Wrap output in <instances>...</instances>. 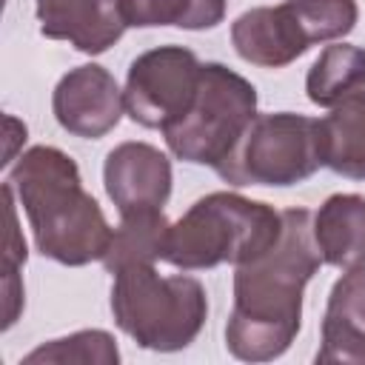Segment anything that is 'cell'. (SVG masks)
I'll return each instance as SVG.
<instances>
[{"label":"cell","mask_w":365,"mask_h":365,"mask_svg":"<svg viewBox=\"0 0 365 365\" xmlns=\"http://www.w3.org/2000/svg\"><path fill=\"white\" fill-rule=\"evenodd\" d=\"M319 265L314 214L308 208L282 211L279 240L262 257L237 265L234 308L225 322L231 356L268 362L291 348L302 325V291Z\"/></svg>","instance_id":"cell-1"},{"label":"cell","mask_w":365,"mask_h":365,"mask_svg":"<svg viewBox=\"0 0 365 365\" xmlns=\"http://www.w3.org/2000/svg\"><path fill=\"white\" fill-rule=\"evenodd\" d=\"M6 182L14 188L46 259L77 268L106 257L114 228L83 188L80 168L66 151L31 145L17 157Z\"/></svg>","instance_id":"cell-2"},{"label":"cell","mask_w":365,"mask_h":365,"mask_svg":"<svg viewBox=\"0 0 365 365\" xmlns=\"http://www.w3.org/2000/svg\"><path fill=\"white\" fill-rule=\"evenodd\" d=\"M282 234V211L234 191L200 197L168 228L163 259L180 271L242 265L262 257Z\"/></svg>","instance_id":"cell-3"},{"label":"cell","mask_w":365,"mask_h":365,"mask_svg":"<svg viewBox=\"0 0 365 365\" xmlns=\"http://www.w3.org/2000/svg\"><path fill=\"white\" fill-rule=\"evenodd\" d=\"M111 314L140 348L171 354L188 348L208 317V297L188 274H157L154 262L125 265L114 274Z\"/></svg>","instance_id":"cell-4"},{"label":"cell","mask_w":365,"mask_h":365,"mask_svg":"<svg viewBox=\"0 0 365 365\" xmlns=\"http://www.w3.org/2000/svg\"><path fill=\"white\" fill-rule=\"evenodd\" d=\"M257 117V88L222 63H202L191 108L163 131L168 151L191 165L220 168Z\"/></svg>","instance_id":"cell-5"},{"label":"cell","mask_w":365,"mask_h":365,"mask_svg":"<svg viewBox=\"0 0 365 365\" xmlns=\"http://www.w3.org/2000/svg\"><path fill=\"white\" fill-rule=\"evenodd\" d=\"M322 165L319 154V120L271 111L257 114L245 128L228 160L214 168L228 185H297L314 177Z\"/></svg>","instance_id":"cell-6"},{"label":"cell","mask_w":365,"mask_h":365,"mask_svg":"<svg viewBox=\"0 0 365 365\" xmlns=\"http://www.w3.org/2000/svg\"><path fill=\"white\" fill-rule=\"evenodd\" d=\"M202 63L185 46H157L143 51L125 74V114L143 128L165 131L194 103Z\"/></svg>","instance_id":"cell-7"},{"label":"cell","mask_w":365,"mask_h":365,"mask_svg":"<svg viewBox=\"0 0 365 365\" xmlns=\"http://www.w3.org/2000/svg\"><path fill=\"white\" fill-rule=\"evenodd\" d=\"M51 111L68 134L100 140L120 123L125 103L114 74L97 63H86L60 77L51 94Z\"/></svg>","instance_id":"cell-8"},{"label":"cell","mask_w":365,"mask_h":365,"mask_svg":"<svg viewBox=\"0 0 365 365\" xmlns=\"http://www.w3.org/2000/svg\"><path fill=\"white\" fill-rule=\"evenodd\" d=\"M106 194L123 214L163 208L171 197V160L151 143H120L103 163Z\"/></svg>","instance_id":"cell-9"},{"label":"cell","mask_w":365,"mask_h":365,"mask_svg":"<svg viewBox=\"0 0 365 365\" xmlns=\"http://www.w3.org/2000/svg\"><path fill=\"white\" fill-rule=\"evenodd\" d=\"M40 31L83 54L108 51L128 29L123 0H37Z\"/></svg>","instance_id":"cell-10"},{"label":"cell","mask_w":365,"mask_h":365,"mask_svg":"<svg viewBox=\"0 0 365 365\" xmlns=\"http://www.w3.org/2000/svg\"><path fill=\"white\" fill-rule=\"evenodd\" d=\"M234 51L262 68H282L311 48V40L288 3L257 6L231 23Z\"/></svg>","instance_id":"cell-11"},{"label":"cell","mask_w":365,"mask_h":365,"mask_svg":"<svg viewBox=\"0 0 365 365\" xmlns=\"http://www.w3.org/2000/svg\"><path fill=\"white\" fill-rule=\"evenodd\" d=\"M317 362L365 365V265L348 268V274L334 282L322 317Z\"/></svg>","instance_id":"cell-12"},{"label":"cell","mask_w":365,"mask_h":365,"mask_svg":"<svg viewBox=\"0 0 365 365\" xmlns=\"http://www.w3.org/2000/svg\"><path fill=\"white\" fill-rule=\"evenodd\" d=\"M314 242L325 265H365V197L331 194L314 214Z\"/></svg>","instance_id":"cell-13"},{"label":"cell","mask_w":365,"mask_h":365,"mask_svg":"<svg viewBox=\"0 0 365 365\" xmlns=\"http://www.w3.org/2000/svg\"><path fill=\"white\" fill-rule=\"evenodd\" d=\"M322 165L348 180H365V88L342 97L319 120Z\"/></svg>","instance_id":"cell-14"},{"label":"cell","mask_w":365,"mask_h":365,"mask_svg":"<svg viewBox=\"0 0 365 365\" xmlns=\"http://www.w3.org/2000/svg\"><path fill=\"white\" fill-rule=\"evenodd\" d=\"M168 217L163 214V208H145V211H134V214H123L120 225L111 234L108 251L100 259L103 268L108 274H117L125 265H137V262H157L163 259L165 251V240H168Z\"/></svg>","instance_id":"cell-15"},{"label":"cell","mask_w":365,"mask_h":365,"mask_svg":"<svg viewBox=\"0 0 365 365\" xmlns=\"http://www.w3.org/2000/svg\"><path fill=\"white\" fill-rule=\"evenodd\" d=\"M356 88H365V48L351 43L325 46L305 74V94L322 108L336 106Z\"/></svg>","instance_id":"cell-16"},{"label":"cell","mask_w":365,"mask_h":365,"mask_svg":"<svg viewBox=\"0 0 365 365\" xmlns=\"http://www.w3.org/2000/svg\"><path fill=\"white\" fill-rule=\"evenodd\" d=\"M125 20L137 29L177 26L188 31L214 29L225 17V0H123Z\"/></svg>","instance_id":"cell-17"},{"label":"cell","mask_w":365,"mask_h":365,"mask_svg":"<svg viewBox=\"0 0 365 365\" xmlns=\"http://www.w3.org/2000/svg\"><path fill=\"white\" fill-rule=\"evenodd\" d=\"M26 365L31 362H60V365H117L120 362V351L117 342L108 331L91 328V331H77L68 334L63 339H51L40 348H34L31 354L23 356Z\"/></svg>","instance_id":"cell-18"},{"label":"cell","mask_w":365,"mask_h":365,"mask_svg":"<svg viewBox=\"0 0 365 365\" xmlns=\"http://www.w3.org/2000/svg\"><path fill=\"white\" fill-rule=\"evenodd\" d=\"M285 3L302 23L311 46L351 34L359 17L356 0H285Z\"/></svg>","instance_id":"cell-19"},{"label":"cell","mask_w":365,"mask_h":365,"mask_svg":"<svg viewBox=\"0 0 365 365\" xmlns=\"http://www.w3.org/2000/svg\"><path fill=\"white\" fill-rule=\"evenodd\" d=\"M3 200L9 205V242H6V257H3V265H6V282H3V297H6V322L3 328H11L17 314H20V305H23V285L17 279V268L20 262H26V242L20 240V231H17V217H14V188L6 182L3 185Z\"/></svg>","instance_id":"cell-20"}]
</instances>
